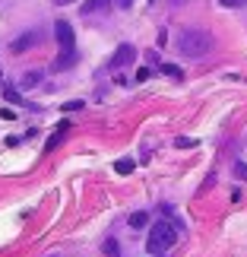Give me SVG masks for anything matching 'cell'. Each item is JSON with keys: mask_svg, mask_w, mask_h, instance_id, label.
Wrapping results in <instances>:
<instances>
[{"mask_svg": "<svg viewBox=\"0 0 247 257\" xmlns=\"http://www.w3.org/2000/svg\"><path fill=\"white\" fill-rule=\"evenodd\" d=\"M174 146H177V150H187V146L193 150V146H196V140H190V137H177V140H174Z\"/></svg>", "mask_w": 247, "mask_h": 257, "instance_id": "obj_13", "label": "cell"}, {"mask_svg": "<svg viewBox=\"0 0 247 257\" xmlns=\"http://www.w3.org/2000/svg\"><path fill=\"white\" fill-rule=\"evenodd\" d=\"M76 64V48H61V57L54 61V70H67Z\"/></svg>", "mask_w": 247, "mask_h": 257, "instance_id": "obj_7", "label": "cell"}, {"mask_svg": "<svg viewBox=\"0 0 247 257\" xmlns=\"http://www.w3.org/2000/svg\"><path fill=\"white\" fill-rule=\"evenodd\" d=\"M102 251H105L108 257H117V254H121V244H117L114 238H105V241H102Z\"/></svg>", "mask_w": 247, "mask_h": 257, "instance_id": "obj_11", "label": "cell"}, {"mask_svg": "<svg viewBox=\"0 0 247 257\" xmlns=\"http://www.w3.org/2000/svg\"><path fill=\"white\" fill-rule=\"evenodd\" d=\"M117 7H121V10H130V7H133V0H117Z\"/></svg>", "mask_w": 247, "mask_h": 257, "instance_id": "obj_19", "label": "cell"}, {"mask_svg": "<svg viewBox=\"0 0 247 257\" xmlns=\"http://www.w3.org/2000/svg\"><path fill=\"white\" fill-rule=\"evenodd\" d=\"M133 169H136L133 159H117V162H114V172H117V175H130Z\"/></svg>", "mask_w": 247, "mask_h": 257, "instance_id": "obj_10", "label": "cell"}, {"mask_svg": "<svg viewBox=\"0 0 247 257\" xmlns=\"http://www.w3.org/2000/svg\"><path fill=\"white\" fill-rule=\"evenodd\" d=\"M234 175H238L241 181H247V165L244 162H234Z\"/></svg>", "mask_w": 247, "mask_h": 257, "instance_id": "obj_16", "label": "cell"}, {"mask_svg": "<svg viewBox=\"0 0 247 257\" xmlns=\"http://www.w3.org/2000/svg\"><path fill=\"white\" fill-rule=\"evenodd\" d=\"M136 57V51H133V45H121L114 51V57H111V70H121V67H127Z\"/></svg>", "mask_w": 247, "mask_h": 257, "instance_id": "obj_4", "label": "cell"}, {"mask_svg": "<svg viewBox=\"0 0 247 257\" xmlns=\"http://www.w3.org/2000/svg\"><path fill=\"white\" fill-rule=\"evenodd\" d=\"M155 257H165V254H155Z\"/></svg>", "mask_w": 247, "mask_h": 257, "instance_id": "obj_21", "label": "cell"}, {"mask_svg": "<svg viewBox=\"0 0 247 257\" xmlns=\"http://www.w3.org/2000/svg\"><path fill=\"white\" fill-rule=\"evenodd\" d=\"M219 4L225 7V10H238V7H244L247 0H219Z\"/></svg>", "mask_w": 247, "mask_h": 257, "instance_id": "obj_14", "label": "cell"}, {"mask_svg": "<svg viewBox=\"0 0 247 257\" xmlns=\"http://www.w3.org/2000/svg\"><path fill=\"white\" fill-rule=\"evenodd\" d=\"M181 232H184V225L177 219H159L149 229V235H146V248H149V254H165L177 244Z\"/></svg>", "mask_w": 247, "mask_h": 257, "instance_id": "obj_1", "label": "cell"}, {"mask_svg": "<svg viewBox=\"0 0 247 257\" xmlns=\"http://www.w3.org/2000/svg\"><path fill=\"white\" fill-rule=\"evenodd\" d=\"M162 73H168V76H174V80H181V67H174V64H162Z\"/></svg>", "mask_w": 247, "mask_h": 257, "instance_id": "obj_12", "label": "cell"}, {"mask_svg": "<svg viewBox=\"0 0 247 257\" xmlns=\"http://www.w3.org/2000/svg\"><path fill=\"white\" fill-rule=\"evenodd\" d=\"M54 4H61V7H67V4H76V0H54Z\"/></svg>", "mask_w": 247, "mask_h": 257, "instance_id": "obj_20", "label": "cell"}, {"mask_svg": "<svg viewBox=\"0 0 247 257\" xmlns=\"http://www.w3.org/2000/svg\"><path fill=\"white\" fill-rule=\"evenodd\" d=\"M42 70H29V73H23V80H19V89H23V92H26V89H35V86H42Z\"/></svg>", "mask_w": 247, "mask_h": 257, "instance_id": "obj_8", "label": "cell"}, {"mask_svg": "<svg viewBox=\"0 0 247 257\" xmlns=\"http://www.w3.org/2000/svg\"><path fill=\"white\" fill-rule=\"evenodd\" d=\"M54 38H57V45H61V48H73V42H76V35H73V26L61 19V23L54 26Z\"/></svg>", "mask_w": 247, "mask_h": 257, "instance_id": "obj_3", "label": "cell"}, {"mask_svg": "<svg viewBox=\"0 0 247 257\" xmlns=\"http://www.w3.org/2000/svg\"><path fill=\"white\" fill-rule=\"evenodd\" d=\"M108 10H111V0H89V4L80 7L83 16H105Z\"/></svg>", "mask_w": 247, "mask_h": 257, "instance_id": "obj_6", "label": "cell"}, {"mask_svg": "<svg viewBox=\"0 0 247 257\" xmlns=\"http://www.w3.org/2000/svg\"><path fill=\"white\" fill-rule=\"evenodd\" d=\"M133 225V229H143V225H149V213H143V210H136V213H130V219H127Z\"/></svg>", "mask_w": 247, "mask_h": 257, "instance_id": "obj_9", "label": "cell"}, {"mask_svg": "<svg viewBox=\"0 0 247 257\" xmlns=\"http://www.w3.org/2000/svg\"><path fill=\"white\" fill-rule=\"evenodd\" d=\"M80 108H83V102H67L64 111H80Z\"/></svg>", "mask_w": 247, "mask_h": 257, "instance_id": "obj_18", "label": "cell"}, {"mask_svg": "<svg viewBox=\"0 0 247 257\" xmlns=\"http://www.w3.org/2000/svg\"><path fill=\"white\" fill-rule=\"evenodd\" d=\"M38 42H42V32H26V35H19L16 42H13V54H23V51H29V48H35Z\"/></svg>", "mask_w": 247, "mask_h": 257, "instance_id": "obj_5", "label": "cell"}, {"mask_svg": "<svg viewBox=\"0 0 247 257\" xmlns=\"http://www.w3.org/2000/svg\"><path fill=\"white\" fill-rule=\"evenodd\" d=\"M212 48H215V38L206 29H184L181 38H177V51L184 57H190V61H203Z\"/></svg>", "mask_w": 247, "mask_h": 257, "instance_id": "obj_2", "label": "cell"}, {"mask_svg": "<svg viewBox=\"0 0 247 257\" xmlns=\"http://www.w3.org/2000/svg\"><path fill=\"white\" fill-rule=\"evenodd\" d=\"M7 102H13V105H23V98H19V92H16V89H7Z\"/></svg>", "mask_w": 247, "mask_h": 257, "instance_id": "obj_15", "label": "cell"}, {"mask_svg": "<svg viewBox=\"0 0 247 257\" xmlns=\"http://www.w3.org/2000/svg\"><path fill=\"white\" fill-rule=\"evenodd\" d=\"M149 67H140V70H136V80H140V83H146V80H149Z\"/></svg>", "mask_w": 247, "mask_h": 257, "instance_id": "obj_17", "label": "cell"}]
</instances>
